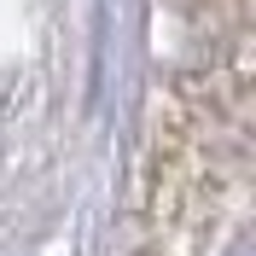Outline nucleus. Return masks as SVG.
<instances>
[{"instance_id":"obj_1","label":"nucleus","mask_w":256,"mask_h":256,"mask_svg":"<svg viewBox=\"0 0 256 256\" xmlns=\"http://www.w3.org/2000/svg\"><path fill=\"white\" fill-rule=\"evenodd\" d=\"M227 256H250V239H239V244H233V250H227Z\"/></svg>"}]
</instances>
